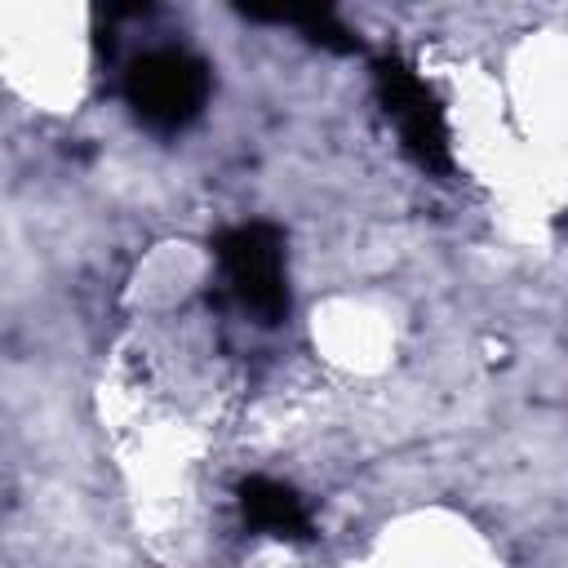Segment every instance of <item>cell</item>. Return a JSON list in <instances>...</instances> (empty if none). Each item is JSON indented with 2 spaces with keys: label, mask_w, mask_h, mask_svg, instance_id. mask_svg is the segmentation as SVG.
Returning <instances> with one entry per match:
<instances>
[{
  "label": "cell",
  "mask_w": 568,
  "mask_h": 568,
  "mask_svg": "<svg viewBox=\"0 0 568 568\" xmlns=\"http://www.w3.org/2000/svg\"><path fill=\"white\" fill-rule=\"evenodd\" d=\"M226 297L262 328L288 315V275H284V235L271 222H240L213 240Z\"/></svg>",
  "instance_id": "1"
},
{
  "label": "cell",
  "mask_w": 568,
  "mask_h": 568,
  "mask_svg": "<svg viewBox=\"0 0 568 568\" xmlns=\"http://www.w3.org/2000/svg\"><path fill=\"white\" fill-rule=\"evenodd\" d=\"M209 89H213L209 62L200 53L173 49V44L133 58L129 71H124V102L155 133L186 129L204 111Z\"/></svg>",
  "instance_id": "2"
},
{
  "label": "cell",
  "mask_w": 568,
  "mask_h": 568,
  "mask_svg": "<svg viewBox=\"0 0 568 568\" xmlns=\"http://www.w3.org/2000/svg\"><path fill=\"white\" fill-rule=\"evenodd\" d=\"M373 84H377V98H382L386 120L399 133L404 155L417 169H426V173H448L453 169L448 120H444V106L430 93V84L404 58H395V53H386V58L373 62Z\"/></svg>",
  "instance_id": "3"
},
{
  "label": "cell",
  "mask_w": 568,
  "mask_h": 568,
  "mask_svg": "<svg viewBox=\"0 0 568 568\" xmlns=\"http://www.w3.org/2000/svg\"><path fill=\"white\" fill-rule=\"evenodd\" d=\"M240 510H244V524L248 528L271 532V537H284V541H306L315 532L311 510L297 497V488H288L280 479H266V475H248L240 484Z\"/></svg>",
  "instance_id": "4"
},
{
  "label": "cell",
  "mask_w": 568,
  "mask_h": 568,
  "mask_svg": "<svg viewBox=\"0 0 568 568\" xmlns=\"http://www.w3.org/2000/svg\"><path fill=\"white\" fill-rule=\"evenodd\" d=\"M244 18H253V22H288L306 40H315V44H324L333 53H355L359 49L355 31L333 9H244Z\"/></svg>",
  "instance_id": "5"
}]
</instances>
